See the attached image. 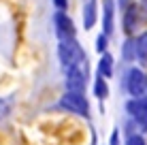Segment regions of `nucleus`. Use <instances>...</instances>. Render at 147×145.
<instances>
[{
  "label": "nucleus",
  "instance_id": "nucleus-1",
  "mask_svg": "<svg viewBox=\"0 0 147 145\" xmlns=\"http://www.w3.org/2000/svg\"><path fill=\"white\" fill-rule=\"evenodd\" d=\"M60 60H62V64L66 68L70 66H77L79 62H83V51H81V47L77 45L75 38H64L62 43H60Z\"/></svg>",
  "mask_w": 147,
  "mask_h": 145
},
{
  "label": "nucleus",
  "instance_id": "nucleus-2",
  "mask_svg": "<svg viewBox=\"0 0 147 145\" xmlns=\"http://www.w3.org/2000/svg\"><path fill=\"white\" fill-rule=\"evenodd\" d=\"M62 107L73 111V113H77V115H88V100H85L83 94L66 92L62 96Z\"/></svg>",
  "mask_w": 147,
  "mask_h": 145
},
{
  "label": "nucleus",
  "instance_id": "nucleus-3",
  "mask_svg": "<svg viewBox=\"0 0 147 145\" xmlns=\"http://www.w3.org/2000/svg\"><path fill=\"white\" fill-rule=\"evenodd\" d=\"M66 88L68 92H77L81 94L85 88V73L81 71L79 66H70L66 71Z\"/></svg>",
  "mask_w": 147,
  "mask_h": 145
},
{
  "label": "nucleus",
  "instance_id": "nucleus-4",
  "mask_svg": "<svg viewBox=\"0 0 147 145\" xmlns=\"http://www.w3.org/2000/svg\"><path fill=\"white\" fill-rule=\"evenodd\" d=\"M128 92L136 98H141V94L145 92V75L139 68H132L128 73Z\"/></svg>",
  "mask_w": 147,
  "mask_h": 145
},
{
  "label": "nucleus",
  "instance_id": "nucleus-5",
  "mask_svg": "<svg viewBox=\"0 0 147 145\" xmlns=\"http://www.w3.org/2000/svg\"><path fill=\"white\" fill-rule=\"evenodd\" d=\"M53 22H55V30H58V36L62 38H73L75 36V26H73V22H70V17H66L64 13H58L53 17Z\"/></svg>",
  "mask_w": 147,
  "mask_h": 145
},
{
  "label": "nucleus",
  "instance_id": "nucleus-6",
  "mask_svg": "<svg viewBox=\"0 0 147 145\" xmlns=\"http://www.w3.org/2000/svg\"><path fill=\"white\" fill-rule=\"evenodd\" d=\"M128 113L136 122L147 126V98H134V100H130L128 103Z\"/></svg>",
  "mask_w": 147,
  "mask_h": 145
},
{
  "label": "nucleus",
  "instance_id": "nucleus-7",
  "mask_svg": "<svg viewBox=\"0 0 147 145\" xmlns=\"http://www.w3.org/2000/svg\"><path fill=\"white\" fill-rule=\"evenodd\" d=\"M105 36L113 32V0H105V19H102Z\"/></svg>",
  "mask_w": 147,
  "mask_h": 145
},
{
  "label": "nucleus",
  "instance_id": "nucleus-8",
  "mask_svg": "<svg viewBox=\"0 0 147 145\" xmlns=\"http://www.w3.org/2000/svg\"><path fill=\"white\" fill-rule=\"evenodd\" d=\"M94 24H96V2L90 0L83 11V26H85V30H90V28H94Z\"/></svg>",
  "mask_w": 147,
  "mask_h": 145
},
{
  "label": "nucleus",
  "instance_id": "nucleus-9",
  "mask_svg": "<svg viewBox=\"0 0 147 145\" xmlns=\"http://www.w3.org/2000/svg\"><path fill=\"white\" fill-rule=\"evenodd\" d=\"M134 47H136V56H139V60H141V62H147V32L141 34V36L134 41Z\"/></svg>",
  "mask_w": 147,
  "mask_h": 145
},
{
  "label": "nucleus",
  "instance_id": "nucleus-10",
  "mask_svg": "<svg viewBox=\"0 0 147 145\" xmlns=\"http://www.w3.org/2000/svg\"><path fill=\"white\" fill-rule=\"evenodd\" d=\"M98 71H100V75H105V77H109V75L113 73V60H111V56H102V60L98 62Z\"/></svg>",
  "mask_w": 147,
  "mask_h": 145
},
{
  "label": "nucleus",
  "instance_id": "nucleus-11",
  "mask_svg": "<svg viewBox=\"0 0 147 145\" xmlns=\"http://www.w3.org/2000/svg\"><path fill=\"white\" fill-rule=\"evenodd\" d=\"M136 9H128V13H126V22H124V28H126V32H132L134 30V24H136Z\"/></svg>",
  "mask_w": 147,
  "mask_h": 145
},
{
  "label": "nucleus",
  "instance_id": "nucleus-12",
  "mask_svg": "<svg viewBox=\"0 0 147 145\" xmlns=\"http://www.w3.org/2000/svg\"><path fill=\"white\" fill-rule=\"evenodd\" d=\"M134 56H136V47H134V41L130 38V41L124 43V58L126 60H132Z\"/></svg>",
  "mask_w": 147,
  "mask_h": 145
},
{
  "label": "nucleus",
  "instance_id": "nucleus-13",
  "mask_svg": "<svg viewBox=\"0 0 147 145\" xmlns=\"http://www.w3.org/2000/svg\"><path fill=\"white\" fill-rule=\"evenodd\" d=\"M109 94V90H107V83L102 81V75H100L98 79H96V96L98 98H105Z\"/></svg>",
  "mask_w": 147,
  "mask_h": 145
},
{
  "label": "nucleus",
  "instance_id": "nucleus-14",
  "mask_svg": "<svg viewBox=\"0 0 147 145\" xmlns=\"http://www.w3.org/2000/svg\"><path fill=\"white\" fill-rule=\"evenodd\" d=\"M96 47H98V51H105V49H107V36H102V34H100V36H98V43H96Z\"/></svg>",
  "mask_w": 147,
  "mask_h": 145
},
{
  "label": "nucleus",
  "instance_id": "nucleus-15",
  "mask_svg": "<svg viewBox=\"0 0 147 145\" xmlns=\"http://www.w3.org/2000/svg\"><path fill=\"white\" fill-rule=\"evenodd\" d=\"M126 145H145V141H143L141 137H130V139H128V143H126Z\"/></svg>",
  "mask_w": 147,
  "mask_h": 145
},
{
  "label": "nucleus",
  "instance_id": "nucleus-16",
  "mask_svg": "<svg viewBox=\"0 0 147 145\" xmlns=\"http://www.w3.org/2000/svg\"><path fill=\"white\" fill-rule=\"evenodd\" d=\"M53 2H55V7H58V9H66V0H53Z\"/></svg>",
  "mask_w": 147,
  "mask_h": 145
},
{
  "label": "nucleus",
  "instance_id": "nucleus-17",
  "mask_svg": "<svg viewBox=\"0 0 147 145\" xmlns=\"http://www.w3.org/2000/svg\"><path fill=\"white\" fill-rule=\"evenodd\" d=\"M111 145H117V130L113 132V139H111Z\"/></svg>",
  "mask_w": 147,
  "mask_h": 145
}]
</instances>
